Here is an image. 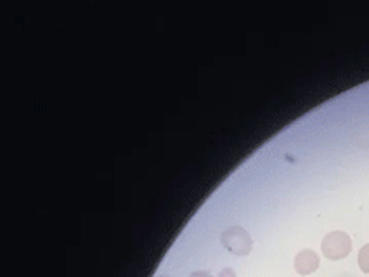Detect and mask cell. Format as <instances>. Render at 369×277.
I'll return each instance as SVG.
<instances>
[{"instance_id": "4", "label": "cell", "mask_w": 369, "mask_h": 277, "mask_svg": "<svg viewBox=\"0 0 369 277\" xmlns=\"http://www.w3.org/2000/svg\"><path fill=\"white\" fill-rule=\"evenodd\" d=\"M359 267L362 272L369 274V244H364L359 252Z\"/></svg>"}, {"instance_id": "3", "label": "cell", "mask_w": 369, "mask_h": 277, "mask_svg": "<svg viewBox=\"0 0 369 277\" xmlns=\"http://www.w3.org/2000/svg\"><path fill=\"white\" fill-rule=\"evenodd\" d=\"M319 255L312 250H302L295 256V270L300 276H309L319 269Z\"/></svg>"}, {"instance_id": "6", "label": "cell", "mask_w": 369, "mask_h": 277, "mask_svg": "<svg viewBox=\"0 0 369 277\" xmlns=\"http://www.w3.org/2000/svg\"><path fill=\"white\" fill-rule=\"evenodd\" d=\"M189 277H214V276H212L210 270H196V272H192Z\"/></svg>"}, {"instance_id": "2", "label": "cell", "mask_w": 369, "mask_h": 277, "mask_svg": "<svg viewBox=\"0 0 369 277\" xmlns=\"http://www.w3.org/2000/svg\"><path fill=\"white\" fill-rule=\"evenodd\" d=\"M322 255L329 260H342L348 256L352 250V239L347 233L342 230H333L322 239L321 243Z\"/></svg>"}, {"instance_id": "1", "label": "cell", "mask_w": 369, "mask_h": 277, "mask_svg": "<svg viewBox=\"0 0 369 277\" xmlns=\"http://www.w3.org/2000/svg\"><path fill=\"white\" fill-rule=\"evenodd\" d=\"M222 244L229 253L236 256H246L251 252V236L246 229L241 226H233L229 229H225L220 236Z\"/></svg>"}, {"instance_id": "7", "label": "cell", "mask_w": 369, "mask_h": 277, "mask_svg": "<svg viewBox=\"0 0 369 277\" xmlns=\"http://www.w3.org/2000/svg\"><path fill=\"white\" fill-rule=\"evenodd\" d=\"M158 277H170V276H166V274H162V276H158Z\"/></svg>"}, {"instance_id": "5", "label": "cell", "mask_w": 369, "mask_h": 277, "mask_svg": "<svg viewBox=\"0 0 369 277\" xmlns=\"http://www.w3.org/2000/svg\"><path fill=\"white\" fill-rule=\"evenodd\" d=\"M218 277H236V272H234V270L231 269V267H225V269L220 270Z\"/></svg>"}]
</instances>
